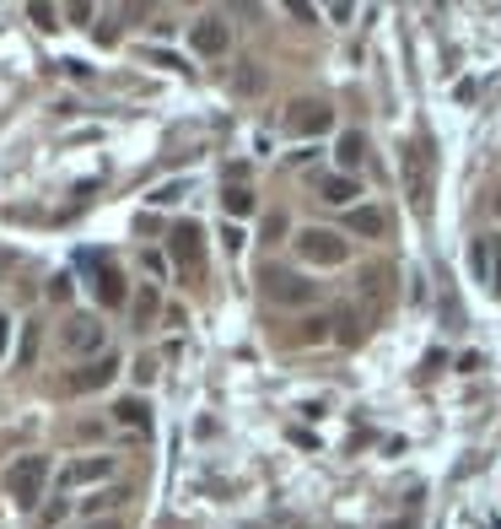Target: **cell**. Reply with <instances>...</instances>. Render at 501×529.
<instances>
[{
  "mask_svg": "<svg viewBox=\"0 0 501 529\" xmlns=\"http://www.w3.org/2000/svg\"><path fill=\"white\" fill-rule=\"evenodd\" d=\"M43 481H49V459L43 454H27V459H17V465L6 470V492H12L17 508H38Z\"/></svg>",
  "mask_w": 501,
  "mask_h": 529,
  "instance_id": "6da1fadb",
  "label": "cell"
},
{
  "mask_svg": "<svg viewBox=\"0 0 501 529\" xmlns=\"http://www.w3.org/2000/svg\"><path fill=\"white\" fill-rule=\"evenodd\" d=\"M490 259H496V264H490V287L501 292V238H496V249H490Z\"/></svg>",
  "mask_w": 501,
  "mask_h": 529,
  "instance_id": "603a6c76",
  "label": "cell"
},
{
  "mask_svg": "<svg viewBox=\"0 0 501 529\" xmlns=\"http://www.w3.org/2000/svg\"><path fill=\"white\" fill-rule=\"evenodd\" d=\"M129 297V287H124V276L114 271V264H98V303L103 308H119Z\"/></svg>",
  "mask_w": 501,
  "mask_h": 529,
  "instance_id": "7c38bea8",
  "label": "cell"
},
{
  "mask_svg": "<svg viewBox=\"0 0 501 529\" xmlns=\"http://www.w3.org/2000/svg\"><path fill=\"white\" fill-rule=\"evenodd\" d=\"M168 249H173L184 276H200V264H205V233H200V222H178L173 238H168Z\"/></svg>",
  "mask_w": 501,
  "mask_h": 529,
  "instance_id": "3957f363",
  "label": "cell"
},
{
  "mask_svg": "<svg viewBox=\"0 0 501 529\" xmlns=\"http://www.w3.org/2000/svg\"><path fill=\"white\" fill-rule=\"evenodd\" d=\"M334 157H340V168H345V173H350V168H362V162H367V136H362V130H345L340 146H334Z\"/></svg>",
  "mask_w": 501,
  "mask_h": 529,
  "instance_id": "4fadbf2b",
  "label": "cell"
},
{
  "mask_svg": "<svg viewBox=\"0 0 501 529\" xmlns=\"http://www.w3.org/2000/svg\"><path fill=\"white\" fill-rule=\"evenodd\" d=\"M178 194H184V189H178V184H162V189H157V194H152V201H157V206H173V201H178Z\"/></svg>",
  "mask_w": 501,
  "mask_h": 529,
  "instance_id": "7402d4cb",
  "label": "cell"
},
{
  "mask_svg": "<svg viewBox=\"0 0 501 529\" xmlns=\"http://www.w3.org/2000/svg\"><path fill=\"white\" fill-rule=\"evenodd\" d=\"M404 173H410V194H432V152L426 146H410V162H404Z\"/></svg>",
  "mask_w": 501,
  "mask_h": 529,
  "instance_id": "30bf717a",
  "label": "cell"
},
{
  "mask_svg": "<svg viewBox=\"0 0 501 529\" xmlns=\"http://www.w3.org/2000/svg\"><path fill=\"white\" fill-rule=\"evenodd\" d=\"M297 254L313 259V264H340V259H345V238H340V233H324V227H308V233L297 238Z\"/></svg>",
  "mask_w": 501,
  "mask_h": 529,
  "instance_id": "5b68a950",
  "label": "cell"
},
{
  "mask_svg": "<svg viewBox=\"0 0 501 529\" xmlns=\"http://www.w3.org/2000/svg\"><path fill=\"white\" fill-rule=\"evenodd\" d=\"M6 271H17V254H12L6 243H0V276H6Z\"/></svg>",
  "mask_w": 501,
  "mask_h": 529,
  "instance_id": "484cf974",
  "label": "cell"
},
{
  "mask_svg": "<svg viewBox=\"0 0 501 529\" xmlns=\"http://www.w3.org/2000/svg\"><path fill=\"white\" fill-rule=\"evenodd\" d=\"M103 476H114V459H108V454H92V459L65 465V470H59V486H87V481H103Z\"/></svg>",
  "mask_w": 501,
  "mask_h": 529,
  "instance_id": "9c48e42d",
  "label": "cell"
},
{
  "mask_svg": "<svg viewBox=\"0 0 501 529\" xmlns=\"http://www.w3.org/2000/svg\"><path fill=\"white\" fill-rule=\"evenodd\" d=\"M264 292L275 297V303H318V287L313 281H302V276H280V271H264Z\"/></svg>",
  "mask_w": 501,
  "mask_h": 529,
  "instance_id": "52a82bcc",
  "label": "cell"
},
{
  "mask_svg": "<svg viewBox=\"0 0 501 529\" xmlns=\"http://www.w3.org/2000/svg\"><path fill=\"white\" fill-rule=\"evenodd\" d=\"M222 206H227V217H248V211H254V189H248V184H227Z\"/></svg>",
  "mask_w": 501,
  "mask_h": 529,
  "instance_id": "2e32d148",
  "label": "cell"
},
{
  "mask_svg": "<svg viewBox=\"0 0 501 529\" xmlns=\"http://www.w3.org/2000/svg\"><path fill=\"white\" fill-rule=\"evenodd\" d=\"M345 222H350V233H367V238H378V233H383V217H378V211H367V206H356Z\"/></svg>",
  "mask_w": 501,
  "mask_h": 529,
  "instance_id": "e0dca14e",
  "label": "cell"
},
{
  "mask_svg": "<svg viewBox=\"0 0 501 529\" xmlns=\"http://www.w3.org/2000/svg\"><path fill=\"white\" fill-rule=\"evenodd\" d=\"M280 233H286V217H270V222H264V238H270V243H275V238H280Z\"/></svg>",
  "mask_w": 501,
  "mask_h": 529,
  "instance_id": "d4e9b609",
  "label": "cell"
},
{
  "mask_svg": "<svg viewBox=\"0 0 501 529\" xmlns=\"http://www.w3.org/2000/svg\"><path fill=\"white\" fill-rule=\"evenodd\" d=\"M334 341H340V346L362 341V313H356V308H334Z\"/></svg>",
  "mask_w": 501,
  "mask_h": 529,
  "instance_id": "5bb4252c",
  "label": "cell"
},
{
  "mask_svg": "<svg viewBox=\"0 0 501 529\" xmlns=\"http://www.w3.org/2000/svg\"><path fill=\"white\" fill-rule=\"evenodd\" d=\"M27 17H33L38 28H59V22H54V6H43V0H38V6H27Z\"/></svg>",
  "mask_w": 501,
  "mask_h": 529,
  "instance_id": "ffe728a7",
  "label": "cell"
},
{
  "mask_svg": "<svg viewBox=\"0 0 501 529\" xmlns=\"http://www.w3.org/2000/svg\"><path fill=\"white\" fill-rule=\"evenodd\" d=\"M318 201L324 206H350L356 201V178L350 173H324L318 178Z\"/></svg>",
  "mask_w": 501,
  "mask_h": 529,
  "instance_id": "8fae6325",
  "label": "cell"
},
{
  "mask_svg": "<svg viewBox=\"0 0 501 529\" xmlns=\"http://www.w3.org/2000/svg\"><path fill=\"white\" fill-rule=\"evenodd\" d=\"M114 373H119V362H114V357H92L87 367L65 373V389H70V394H98V389H108V383H114Z\"/></svg>",
  "mask_w": 501,
  "mask_h": 529,
  "instance_id": "8992f818",
  "label": "cell"
},
{
  "mask_svg": "<svg viewBox=\"0 0 501 529\" xmlns=\"http://www.w3.org/2000/svg\"><path fill=\"white\" fill-rule=\"evenodd\" d=\"M152 313H157V292H140V297H135V319H140V324H146Z\"/></svg>",
  "mask_w": 501,
  "mask_h": 529,
  "instance_id": "d6986e66",
  "label": "cell"
},
{
  "mask_svg": "<svg viewBox=\"0 0 501 529\" xmlns=\"http://www.w3.org/2000/svg\"><path fill=\"white\" fill-rule=\"evenodd\" d=\"M496 217H501V194H496Z\"/></svg>",
  "mask_w": 501,
  "mask_h": 529,
  "instance_id": "83f0119b",
  "label": "cell"
},
{
  "mask_svg": "<svg viewBox=\"0 0 501 529\" xmlns=\"http://www.w3.org/2000/svg\"><path fill=\"white\" fill-rule=\"evenodd\" d=\"M49 297L65 303V297H70V276H54V281H49Z\"/></svg>",
  "mask_w": 501,
  "mask_h": 529,
  "instance_id": "44dd1931",
  "label": "cell"
},
{
  "mask_svg": "<svg viewBox=\"0 0 501 529\" xmlns=\"http://www.w3.org/2000/svg\"><path fill=\"white\" fill-rule=\"evenodd\" d=\"M0 351H6V319H0Z\"/></svg>",
  "mask_w": 501,
  "mask_h": 529,
  "instance_id": "4316f807",
  "label": "cell"
},
{
  "mask_svg": "<svg viewBox=\"0 0 501 529\" xmlns=\"http://www.w3.org/2000/svg\"><path fill=\"white\" fill-rule=\"evenodd\" d=\"M329 119H334V108L329 103H318V98H302V103H292L286 108V136H324L329 130Z\"/></svg>",
  "mask_w": 501,
  "mask_h": 529,
  "instance_id": "7a4b0ae2",
  "label": "cell"
},
{
  "mask_svg": "<svg viewBox=\"0 0 501 529\" xmlns=\"http://www.w3.org/2000/svg\"><path fill=\"white\" fill-rule=\"evenodd\" d=\"M227 43H232V33H227L222 17H205V22H194V33H189V49H194V54H222Z\"/></svg>",
  "mask_w": 501,
  "mask_h": 529,
  "instance_id": "ba28073f",
  "label": "cell"
},
{
  "mask_svg": "<svg viewBox=\"0 0 501 529\" xmlns=\"http://www.w3.org/2000/svg\"><path fill=\"white\" fill-rule=\"evenodd\" d=\"M114 422L140 432V427H152V411H146V400H119V406H114Z\"/></svg>",
  "mask_w": 501,
  "mask_h": 529,
  "instance_id": "9a60e30c",
  "label": "cell"
},
{
  "mask_svg": "<svg viewBox=\"0 0 501 529\" xmlns=\"http://www.w3.org/2000/svg\"><path fill=\"white\" fill-rule=\"evenodd\" d=\"M152 373H157V362H152V357H140V362H135V378H140V383H152Z\"/></svg>",
  "mask_w": 501,
  "mask_h": 529,
  "instance_id": "cb8c5ba5",
  "label": "cell"
},
{
  "mask_svg": "<svg viewBox=\"0 0 501 529\" xmlns=\"http://www.w3.org/2000/svg\"><path fill=\"white\" fill-rule=\"evenodd\" d=\"M129 492L124 486H114V492H98V497H87V513H103V508H114V502H124Z\"/></svg>",
  "mask_w": 501,
  "mask_h": 529,
  "instance_id": "ac0fdd59",
  "label": "cell"
},
{
  "mask_svg": "<svg viewBox=\"0 0 501 529\" xmlns=\"http://www.w3.org/2000/svg\"><path fill=\"white\" fill-rule=\"evenodd\" d=\"M59 346H65L70 357H92V351H103V324H98L92 313H76V319L59 329Z\"/></svg>",
  "mask_w": 501,
  "mask_h": 529,
  "instance_id": "277c9868",
  "label": "cell"
}]
</instances>
